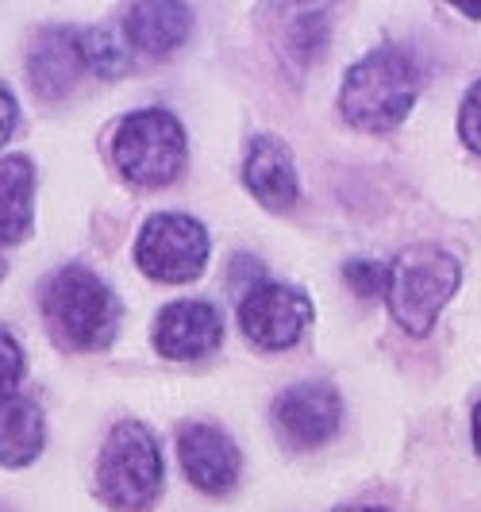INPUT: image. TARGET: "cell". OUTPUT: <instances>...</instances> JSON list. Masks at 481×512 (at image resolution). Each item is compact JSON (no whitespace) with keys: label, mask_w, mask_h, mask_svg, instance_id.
I'll return each mask as SVG.
<instances>
[{"label":"cell","mask_w":481,"mask_h":512,"mask_svg":"<svg viewBox=\"0 0 481 512\" xmlns=\"http://www.w3.org/2000/svg\"><path fill=\"white\" fill-rule=\"evenodd\" d=\"M420 93V66L401 47H381L358 58L343 77L339 108L362 131L397 128Z\"/></svg>","instance_id":"obj_1"},{"label":"cell","mask_w":481,"mask_h":512,"mask_svg":"<svg viewBox=\"0 0 481 512\" xmlns=\"http://www.w3.org/2000/svg\"><path fill=\"white\" fill-rule=\"evenodd\" d=\"M43 316L66 351H101L120 328V301L89 266H62L43 289Z\"/></svg>","instance_id":"obj_2"},{"label":"cell","mask_w":481,"mask_h":512,"mask_svg":"<svg viewBox=\"0 0 481 512\" xmlns=\"http://www.w3.org/2000/svg\"><path fill=\"white\" fill-rule=\"evenodd\" d=\"M462 266L435 243H416L393 258L389 266V312L412 335H428L439 320L443 305L455 297Z\"/></svg>","instance_id":"obj_3"},{"label":"cell","mask_w":481,"mask_h":512,"mask_svg":"<svg viewBox=\"0 0 481 512\" xmlns=\"http://www.w3.org/2000/svg\"><path fill=\"white\" fill-rule=\"evenodd\" d=\"M97 482H101V497L116 512H143L158 501L166 466L154 436L139 420H120L112 436L104 439Z\"/></svg>","instance_id":"obj_4"},{"label":"cell","mask_w":481,"mask_h":512,"mask_svg":"<svg viewBox=\"0 0 481 512\" xmlns=\"http://www.w3.org/2000/svg\"><path fill=\"white\" fill-rule=\"evenodd\" d=\"M112 154H116V166L135 185L158 189V185H170L185 166V131L170 112L143 108L120 120Z\"/></svg>","instance_id":"obj_5"},{"label":"cell","mask_w":481,"mask_h":512,"mask_svg":"<svg viewBox=\"0 0 481 512\" xmlns=\"http://www.w3.org/2000/svg\"><path fill=\"white\" fill-rule=\"evenodd\" d=\"M135 262L154 282H193V278H201L204 262H208V231L193 216L158 212L139 231Z\"/></svg>","instance_id":"obj_6"},{"label":"cell","mask_w":481,"mask_h":512,"mask_svg":"<svg viewBox=\"0 0 481 512\" xmlns=\"http://www.w3.org/2000/svg\"><path fill=\"white\" fill-rule=\"evenodd\" d=\"M239 324H243V332H247L251 343L266 347V351H285L312 324V301L304 297V289H297V285H251L243 293V305H239Z\"/></svg>","instance_id":"obj_7"},{"label":"cell","mask_w":481,"mask_h":512,"mask_svg":"<svg viewBox=\"0 0 481 512\" xmlns=\"http://www.w3.org/2000/svg\"><path fill=\"white\" fill-rule=\"evenodd\" d=\"M339 420H343V401L324 382L293 385L274 401V428L281 443H289L293 451L324 447L339 432Z\"/></svg>","instance_id":"obj_8"},{"label":"cell","mask_w":481,"mask_h":512,"mask_svg":"<svg viewBox=\"0 0 481 512\" xmlns=\"http://www.w3.org/2000/svg\"><path fill=\"white\" fill-rule=\"evenodd\" d=\"M220 339H224V316L208 301L166 305L154 320V347H158L162 359H204L220 347Z\"/></svg>","instance_id":"obj_9"},{"label":"cell","mask_w":481,"mask_h":512,"mask_svg":"<svg viewBox=\"0 0 481 512\" xmlns=\"http://www.w3.org/2000/svg\"><path fill=\"white\" fill-rule=\"evenodd\" d=\"M181 466L189 482L204 493H228L239 482V447L228 432L212 424H189L178 436Z\"/></svg>","instance_id":"obj_10"},{"label":"cell","mask_w":481,"mask_h":512,"mask_svg":"<svg viewBox=\"0 0 481 512\" xmlns=\"http://www.w3.org/2000/svg\"><path fill=\"white\" fill-rule=\"evenodd\" d=\"M243 181L258 197V205L266 208H289L297 201V166H293V151L274 139V135H258L243 162Z\"/></svg>","instance_id":"obj_11"},{"label":"cell","mask_w":481,"mask_h":512,"mask_svg":"<svg viewBox=\"0 0 481 512\" xmlns=\"http://www.w3.org/2000/svg\"><path fill=\"white\" fill-rule=\"evenodd\" d=\"M81 47H77V31L66 27H47L35 43V51L27 58V74H31V89L43 101H62L74 89L77 74H81Z\"/></svg>","instance_id":"obj_12"},{"label":"cell","mask_w":481,"mask_h":512,"mask_svg":"<svg viewBox=\"0 0 481 512\" xmlns=\"http://www.w3.org/2000/svg\"><path fill=\"white\" fill-rule=\"evenodd\" d=\"M124 31L135 51L151 54V58H166L189 39L193 12L185 4H135V8H127Z\"/></svg>","instance_id":"obj_13"},{"label":"cell","mask_w":481,"mask_h":512,"mask_svg":"<svg viewBox=\"0 0 481 512\" xmlns=\"http://www.w3.org/2000/svg\"><path fill=\"white\" fill-rule=\"evenodd\" d=\"M31 193H35V166L24 154L0 158V243H24L31 235Z\"/></svg>","instance_id":"obj_14"},{"label":"cell","mask_w":481,"mask_h":512,"mask_svg":"<svg viewBox=\"0 0 481 512\" xmlns=\"http://www.w3.org/2000/svg\"><path fill=\"white\" fill-rule=\"evenodd\" d=\"M47 439L43 412L31 397H8L0 405V466H27L39 459Z\"/></svg>","instance_id":"obj_15"},{"label":"cell","mask_w":481,"mask_h":512,"mask_svg":"<svg viewBox=\"0 0 481 512\" xmlns=\"http://www.w3.org/2000/svg\"><path fill=\"white\" fill-rule=\"evenodd\" d=\"M77 47H81V62L101 77H120L127 70V54L120 51V43L101 31V27H89L77 35Z\"/></svg>","instance_id":"obj_16"},{"label":"cell","mask_w":481,"mask_h":512,"mask_svg":"<svg viewBox=\"0 0 481 512\" xmlns=\"http://www.w3.org/2000/svg\"><path fill=\"white\" fill-rule=\"evenodd\" d=\"M343 278L358 297H378L389 289V266H381L374 258H355V262L343 266Z\"/></svg>","instance_id":"obj_17"},{"label":"cell","mask_w":481,"mask_h":512,"mask_svg":"<svg viewBox=\"0 0 481 512\" xmlns=\"http://www.w3.org/2000/svg\"><path fill=\"white\" fill-rule=\"evenodd\" d=\"M20 378H24V351H20V343L12 339L8 328H0V405L8 397H16Z\"/></svg>","instance_id":"obj_18"},{"label":"cell","mask_w":481,"mask_h":512,"mask_svg":"<svg viewBox=\"0 0 481 512\" xmlns=\"http://www.w3.org/2000/svg\"><path fill=\"white\" fill-rule=\"evenodd\" d=\"M458 131H462V143H466L470 151L481 154V81H474V89H470L466 101H462Z\"/></svg>","instance_id":"obj_19"},{"label":"cell","mask_w":481,"mask_h":512,"mask_svg":"<svg viewBox=\"0 0 481 512\" xmlns=\"http://www.w3.org/2000/svg\"><path fill=\"white\" fill-rule=\"evenodd\" d=\"M16 120H20V104H16V97L0 85V147H4L8 135L16 131Z\"/></svg>","instance_id":"obj_20"},{"label":"cell","mask_w":481,"mask_h":512,"mask_svg":"<svg viewBox=\"0 0 481 512\" xmlns=\"http://www.w3.org/2000/svg\"><path fill=\"white\" fill-rule=\"evenodd\" d=\"M474 451H478V459H481V401H478V409H474Z\"/></svg>","instance_id":"obj_21"},{"label":"cell","mask_w":481,"mask_h":512,"mask_svg":"<svg viewBox=\"0 0 481 512\" xmlns=\"http://www.w3.org/2000/svg\"><path fill=\"white\" fill-rule=\"evenodd\" d=\"M462 16H474V20H481V4H455Z\"/></svg>","instance_id":"obj_22"},{"label":"cell","mask_w":481,"mask_h":512,"mask_svg":"<svg viewBox=\"0 0 481 512\" xmlns=\"http://www.w3.org/2000/svg\"><path fill=\"white\" fill-rule=\"evenodd\" d=\"M339 512H389V509H374V505H358V509H339Z\"/></svg>","instance_id":"obj_23"},{"label":"cell","mask_w":481,"mask_h":512,"mask_svg":"<svg viewBox=\"0 0 481 512\" xmlns=\"http://www.w3.org/2000/svg\"><path fill=\"white\" fill-rule=\"evenodd\" d=\"M4 274H8V262H4V255H0V278H4Z\"/></svg>","instance_id":"obj_24"}]
</instances>
